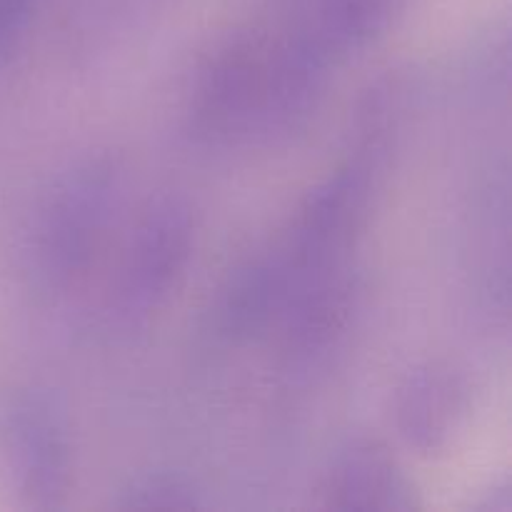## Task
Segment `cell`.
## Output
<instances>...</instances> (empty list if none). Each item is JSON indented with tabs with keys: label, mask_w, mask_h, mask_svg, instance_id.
Returning a JSON list of instances; mask_svg holds the SVG:
<instances>
[{
	"label": "cell",
	"mask_w": 512,
	"mask_h": 512,
	"mask_svg": "<svg viewBox=\"0 0 512 512\" xmlns=\"http://www.w3.org/2000/svg\"><path fill=\"white\" fill-rule=\"evenodd\" d=\"M118 195L110 158L78 165L45 203L33 235V268L45 288H65L93 258Z\"/></svg>",
	"instance_id": "6da1fadb"
},
{
	"label": "cell",
	"mask_w": 512,
	"mask_h": 512,
	"mask_svg": "<svg viewBox=\"0 0 512 512\" xmlns=\"http://www.w3.org/2000/svg\"><path fill=\"white\" fill-rule=\"evenodd\" d=\"M270 40L235 33L203 65L190 103V130L200 143H228L258 128L268 80Z\"/></svg>",
	"instance_id": "7a4b0ae2"
},
{
	"label": "cell",
	"mask_w": 512,
	"mask_h": 512,
	"mask_svg": "<svg viewBox=\"0 0 512 512\" xmlns=\"http://www.w3.org/2000/svg\"><path fill=\"white\" fill-rule=\"evenodd\" d=\"M193 210L183 198H160L138 225L118 288L125 323H140L168 300L193 253Z\"/></svg>",
	"instance_id": "3957f363"
},
{
	"label": "cell",
	"mask_w": 512,
	"mask_h": 512,
	"mask_svg": "<svg viewBox=\"0 0 512 512\" xmlns=\"http://www.w3.org/2000/svg\"><path fill=\"white\" fill-rule=\"evenodd\" d=\"M0 440L23 503L58 508L70 483V445L60 415L38 395L10 400L0 415Z\"/></svg>",
	"instance_id": "277c9868"
},
{
	"label": "cell",
	"mask_w": 512,
	"mask_h": 512,
	"mask_svg": "<svg viewBox=\"0 0 512 512\" xmlns=\"http://www.w3.org/2000/svg\"><path fill=\"white\" fill-rule=\"evenodd\" d=\"M470 413V390L450 365L430 363L413 370L395 395V428L420 455L445 450Z\"/></svg>",
	"instance_id": "5b68a950"
},
{
	"label": "cell",
	"mask_w": 512,
	"mask_h": 512,
	"mask_svg": "<svg viewBox=\"0 0 512 512\" xmlns=\"http://www.w3.org/2000/svg\"><path fill=\"white\" fill-rule=\"evenodd\" d=\"M328 505L335 510L413 512L420 508V498L385 445L355 440L335 460L328 478Z\"/></svg>",
	"instance_id": "8992f818"
},
{
	"label": "cell",
	"mask_w": 512,
	"mask_h": 512,
	"mask_svg": "<svg viewBox=\"0 0 512 512\" xmlns=\"http://www.w3.org/2000/svg\"><path fill=\"white\" fill-rule=\"evenodd\" d=\"M288 298V270L280 258L258 260L230 275L218 300L215 328L225 340L243 343L268 328Z\"/></svg>",
	"instance_id": "52a82bcc"
},
{
	"label": "cell",
	"mask_w": 512,
	"mask_h": 512,
	"mask_svg": "<svg viewBox=\"0 0 512 512\" xmlns=\"http://www.w3.org/2000/svg\"><path fill=\"white\" fill-rule=\"evenodd\" d=\"M405 0H313L303 28L335 65L368 48L393 25Z\"/></svg>",
	"instance_id": "ba28073f"
},
{
	"label": "cell",
	"mask_w": 512,
	"mask_h": 512,
	"mask_svg": "<svg viewBox=\"0 0 512 512\" xmlns=\"http://www.w3.org/2000/svg\"><path fill=\"white\" fill-rule=\"evenodd\" d=\"M123 510H190L198 508V490L180 473H150L120 493Z\"/></svg>",
	"instance_id": "9c48e42d"
},
{
	"label": "cell",
	"mask_w": 512,
	"mask_h": 512,
	"mask_svg": "<svg viewBox=\"0 0 512 512\" xmlns=\"http://www.w3.org/2000/svg\"><path fill=\"white\" fill-rule=\"evenodd\" d=\"M38 0H0V65L8 63L18 50Z\"/></svg>",
	"instance_id": "30bf717a"
}]
</instances>
